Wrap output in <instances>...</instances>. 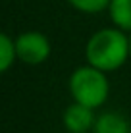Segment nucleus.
Instances as JSON below:
<instances>
[{"label": "nucleus", "instance_id": "39448f33", "mask_svg": "<svg viewBox=\"0 0 131 133\" xmlns=\"http://www.w3.org/2000/svg\"><path fill=\"white\" fill-rule=\"evenodd\" d=\"M94 133H129V123L118 112H104L94 122Z\"/></svg>", "mask_w": 131, "mask_h": 133}, {"label": "nucleus", "instance_id": "f03ea898", "mask_svg": "<svg viewBox=\"0 0 131 133\" xmlns=\"http://www.w3.org/2000/svg\"><path fill=\"white\" fill-rule=\"evenodd\" d=\"M70 93L75 102L89 108H98L106 102L110 93V83L104 71L93 66H81L70 77Z\"/></svg>", "mask_w": 131, "mask_h": 133}, {"label": "nucleus", "instance_id": "6e6552de", "mask_svg": "<svg viewBox=\"0 0 131 133\" xmlns=\"http://www.w3.org/2000/svg\"><path fill=\"white\" fill-rule=\"evenodd\" d=\"M67 2L75 10H79L83 14H98V12L106 10L112 0H67Z\"/></svg>", "mask_w": 131, "mask_h": 133}, {"label": "nucleus", "instance_id": "1a4fd4ad", "mask_svg": "<svg viewBox=\"0 0 131 133\" xmlns=\"http://www.w3.org/2000/svg\"><path fill=\"white\" fill-rule=\"evenodd\" d=\"M129 60H131V37H129Z\"/></svg>", "mask_w": 131, "mask_h": 133}, {"label": "nucleus", "instance_id": "7ed1b4c3", "mask_svg": "<svg viewBox=\"0 0 131 133\" xmlns=\"http://www.w3.org/2000/svg\"><path fill=\"white\" fill-rule=\"evenodd\" d=\"M13 43H16L17 60L23 64L39 66V64L46 62V58L50 56V41L46 39V35L39 33V31H25Z\"/></svg>", "mask_w": 131, "mask_h": 133}, {"label": "nucleus", "instance_id": "f257e3e1", "mask_svg": "<svg viewBox=\"0 0 131 133\" xmlns=\"http://www.w3.org/2000/svg\"><path fill=\"white\" fill-rule=\"evenodd\" d=\"M87 64L100 71H114L129 60V37L118 27L96 31L85 46Z\"/></svg>", "mask_w": 131, "mask_h": 133}, {"label": "nucleus", "instance_id": "423d86ee", "mask_svg": "<svg viewBox=\"0 0 131 133\" xmlns=\"http://www.w3.org/2000/svg\"><path fill=\"white\" fill-rule=\"evenodd\" d=\"M110 19L118 29L131 33V0H112L110 6Z\"/></svg>", "mask_w": 131, "mask_h": 133}, {"label": "nucleus", "instance_id": "20e7f679", "mask_svg": "<svg viewBox=\"0 0 131 133\" xmlns=\"http://www.w3.org/2000/svg\"><path fill=\"white\" fill-rule=\"evenodd\" d=\"M94 122L96 118L93 108L79 102L70 104L64 112V125L70 133H87L91 127H94Z\"/></svg>", "mask_w": 131, "mask_h": 133}, {"label": "nucleus", "instance_id": "9d476101", "mask_svg": "<svg viewBox=\"0 0 131 133\" xmlns=\"http://www.w3.org/2000/svg\"><path fill=\"white\" fill-rule=\"evenodd\" d=\"M87 133H89V131H87Z\"/></svg>", "mask_w": 131, "mask_h": 133}, {"label": "nucleus", "instance_id": "0eeeda50", "mask_svg": "<svg viewBox=\"0 0 131 133\" xmlns=\"http://www.w3.org/2000/svg\"><path fill=\"white\" fill-rule=\"evenodd\" d=\"M16 58V43L6 33H0V75L10 70Z\"/></svg>", "mask_w": 131, "mask_h": 133}]
</instances>
